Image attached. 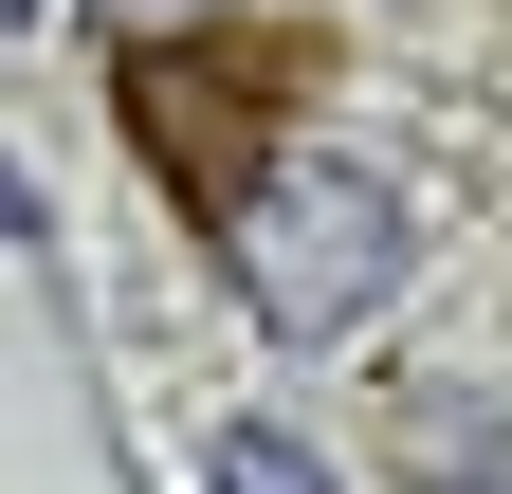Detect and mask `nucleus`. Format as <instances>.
Instances as JSON below:
<instances>
[{
	"mask_svg": "<svg viewBox=\"0 0 512 494\" xmlns=\"http://www.w3.org/2000/svg\"><path fill=\"white\" fill-rule=\"evenodd\" d=\"M220 238H238V293L311 348V330H348L366 293L403 275V183H366V165H330V183H256Z\"/></svg>",
	"mask_w": 512,
	"mask_h": 494,
	"instance_id": "2",
	"label": "nucleus"
},
{
	"mask_svg": "<svg viewBox=\"0 0 512 494\" xmlns=\"http://www.w3.org/2000/svg\"><path fill=\"white\" fill-rule=\"evenodd\" d=\"M311 92H330V37L311 19H183V37L110 55V110H128V147L165 165L183 220H238L256 183H275V129Z\"/></svg>",
	"mask_w": 512,
	"mask_h": 494,
	"instance_id": "1",
	"label": "nucleus"
},
{
	"mask_svg": "<svg viewBox=\"0 0 512 494\" xmlns=\"http://www.w3.org/2000/svg\"><path fill=\"white\" fill-rule=\"evenodd\" d=\"M439 494H512V458H458V476H439Z\"/></svg>",
	"mask_w": 512,
	"mask_h": 494,
	"instance_id": "4",
	"label": "nucleus"
},
{
	"mask_svg": "<svg viewBox=\"0 0 512 494\" xmlns=\"http://www.w3.org/2000/svg\"><path fill=\"white\" fill-rule=\"evenodd\" d=\"M220 494H330V458L293 421H220Z\"/></svg>",
	"mask_w": 512,
	"mask_h": 494,
	"instance_id": "3",
	"label": "nucleus"
},
{
	"mask_svg": "<svg viewBox=\"0 0 512 494\" xmlns=\"http://www.w3.org/2000/svg\"><path fill=\"white\" fill-rule=\"evenodd\" d=\"M0 19H19V0H0Z\"/></svg>",
	"mask_w": 512,
	"mask_h": 494,
	"instance_id": "5",
	"label": "nucleus"
}]
</instances>
